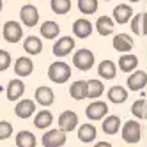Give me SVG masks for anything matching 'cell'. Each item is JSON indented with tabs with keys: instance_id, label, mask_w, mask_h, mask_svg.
<instances>
[{
	"instance_id": "obj_1",
	"label": "cell",
	"mask_w": 147,
	"mask_h": 147,
	"mask_svg": "<svg viewBox=\"0 0 147 147\" xmlns=\"http://www.w3.org/2000/svg\"><path fill=\"white\" fill-rule=\"evenodd\" d=\"M48 78L53 83H57V85H62V83H66L71 78V67L62 60L51 62L48 67Z\"/></svg>"
},
{
	"instance_id": "obj_2",
	"label": "cell",
	"mask_w": 147,
	"mask_h": 147,
	"mask_svg": "<svg viewBox=\"0 0 147 147\" xmlns=\"http://www.w3.org/2000/svg\"><path fill=\"white\" fill-rule=\"evenodd\" d=\"M121 135H122V140L126 144H129V145H135V144H138L142 140V126L138 121H126L122 124V128H121Z\"/></svg>"
},
{
	"instance_id": "obj_3",
	"label": "cell",
	"mask_w": 147,
	"mask_h": 147,
	"mask_svg": "<svg viewBox=\"0 0 147 147\" xmlns=\"http://www.w3.org/2000/svg\"><path fill=\"white\" fill-rule=\"evenodd\" d=\"M94 62H96V57H94V53L89 48H80V50L75 51V55H73V66L80 71L92 69Z\"/></svg>"
},
{
	"instance_id": "obj_4",
	"label": "cell",
	"mask_w": 147,
	"mask_h": 147,
	"mask_svg": "<svg viewBox=\"0 0 147 147\" xmlns=\"http://www.w3.org/2000/svg\"><path fill=\"white\" fill-rule=\"evenodd\" d=\"M2 36L7 43L11 45H16L23 39V27L20 22H14V20H9V22L4 23L2 27Z\"/></svg>"
},
{
	"instance_id": "obj_5",
	"label": "cell",
	"mask_w": 147,
	"mask_h": 147,
	"mask_svg": "<svg viewBox=\"0 0 147 147\" xmlns=\"http://www.w3.org/2000/svg\"><path fill=\"white\" fill-rule=\"evenodd\" d=\"M67 140V133H64L62 129H48L41 142H43V147H64Z\"/></svg>"
},
{
	"instance_id": "obj_6",
	"label": "cell",
	"mask_w": 147,
	"mask_h": 147,
	"mask_svg": "<svg viewBox=\"0 0 147 147\" xmlns=\"http://www.w3.org/2000/svg\"><path fill=\"white\" fill-rule=\"evenodd\" d=\"M20 22L22 25L32 28L39 23V11L34 4H25L22 9H20Z\"/></svg>"
},
{
	"instance_id": "obj_7",
	"label": "cell",
	"mask_w": 147,
	"mask_h": 147,
	"mask_svg": "<svg viewBox=\"0 0 147 147\" xmlns=\"http://www.w3.org/2000/svg\"><path fill=\"white\" fill-rule=\"evenodd\" d=\"M75 37L71 36H62L55 41L53 48H51V51H53L55 57H67L73 50H75Z\"/></svg>"
},
{
	"instance_id": "obj_8",
	"label": "cell",
	"mask_w": 147,
	"mask_h": 147,
	"mask_svg": "<svg viewBox=\"0 0 147 147\" xmlns=\"http://www.w3.org/2000/svg\"><path fill=\"white\" fill-rule=\"evenodd\" d=\"M57 122H59V129H62L64 133L75 131L78 128V115H76V112H73V110H64L59 115Z\"/></svg>"
},
{
	"instance_id": "obj_9",
	"label": "cell",
	"mask_w": 147,
	"mask_h": 147,
	"mask_svg": "<svg viewBox=\"0 0 147 147\" xmlns=\"http://www.w3.org/2000/svg\"><path fill=\"white\" fill-rule=\"evenodd\" d=\"M85 113L90 121H103L108 115V105L103 103L101 99H94L92 103H89Z\"/></svg>"
},
{
	"instance_id": "obj_10",
	"label": "cell",
	"mask_w": 147,
	"mask_h": 147,
	"mask_svg": "<svg viewBox=\"0 0 147 147\" xmlns=\"http://www.w3.org/2000/svg\"><path fill=\"white\" fill-rule=\"evenodd\" d=\"M25 94V83L22 78H13L11 82L7 83V87H5V96L9 101H13V103H18L20 99H22V96Z\"/></svg>"
},
{
	"instance_id": "obj_11",
	"label": "cell",
	"mask_w": 147,
	"mask_h": 147,
	"mask_svg": "<svg viewBox=\"0 0 147 147\" xmlns=\"http://www.w3.org/2000/svg\"><path fill=\"white\" fill-rule=\"evenodd\" d=\"M133 16H135V13L129 4H117L113 7V22L119 25H126L128 22H131Z\"/></svg>"
},
{
	"instance_id": "obj_12",
	"label": "cell",
	"mask_w": 147,
	"mask_h": 147,
	"mask_svg": "<svg viewBox=\"0 0 147 147\" xmlns=\"http://www.w3.org/2000/svg\"><path fill=\"white\" fill-rule=\"evenodd\" d=\"M36 101L34 99H20L16 103V107H14V113H16V117L20 119H28V117H32V115H36Z\"/></svg>"
},
{
	"instance_id": "obj_13",
	"label": "cell",
	"mask_w": 147,
	"mask_h": 147,
	"mask_svg": "<svg viewBox=\"0 0 147 147\" xmlns=\"http://www.w3.org/2000/svg\"><path fill=\"white\" fill-rule=\"evenodd\" d=\"M34 101H36L37 105H41L43 108H46V107H50V105H53V101H55V94H53V90H51L50 87L41 85V87L36 89Z\"/></svg>"
},
{
	"instance_id": "obj_14",
	"label": "cell",
	"mask_w": 147,
	"mask_h": 147,
	"mask_svg": "<svg viewBox=\"0 0 147 147\" xmlns=\"http://www.w3.org/2000/svg\"><path fill=\"white\" fill-rule=\"evenodd\" d=\"M34 71V60L30 57H18L14 62V73L18 75V78H25L30 76Z\"/></svg>"
},
{
	"instance_id": "obj_15",
	"label": "cell",
	"mask_w": 147,
	"mask_h": 147,
	"mask_svg": "<svg viewBox=\"0 0 147 147\" xmlns=\"http://www.w3.org/2000/svg\"><path fill=\"white\" fill-rule=\"evenodd\" d=\"M112 45H113V48L117 51H121V53H129L133 45H135V41H133L131 36L124 34V32H119V34L113 36V43Z\"/></svg>"
},
{
	"instance_id": "obj_16",
	"label": "cell",
	"mask_w": 147,
	"mask_h": 147,
	"mask_svg": "<svg viewBox=\"0 0 147 147\" xmlns=\"http://www.w3.org/2000/svg\"><path fill=\"white\" fill-rule=\"evenodd\" d=\"M147 85V73L142 71V69H136L133 71L131 75L128 76V89L129 90H142L144 87Z\"/></svg>"
},
{
	"instance_id": "obj_17",
	"label": "cell",
	"mask_w": 147,
	"mask_h": 147,
	"mask_svg": "<svg viewBox=\"0 0 147 147\" xmlns=\"http://www.w3.org/2000/svg\"><path fill=\"white\" fill-rule=\"evenodd\" d=\"M92 23L89 22L87 18H78L75 23H73V34L78 39H87L92 34Z\"/></svg>"
},
{
	"instance_id": "obj_18",
	"label": "cell",
	"mask_w": 147,
	"mask_h": 147,
	"mask_svg": "<svg viewBox=\"0 0 147 147\" xmlns=\"http://www.w3.org/2000/svg\"><path fill=\"white\" fill-rule=\"evenodd\" d=\"M122 128V122H121V117L119 115H107V117L103 119V124H101V129L103 133L107 135H115L119 133Z\"/></svg>"
},
{
	"instance_id": "obj_19",
	"label": "cell",
	"mask_w": 147,
	"mask_h": 147,
	"mask_svg": "<svg viewBox=\"0 0 147 147\" xmlns=\"http://www.w3.org/2000/svg\"><path fill=\"white\" fill-rule=\"evenodd\" d=\"M136 67H138V57L133 55V53H122L119 57V69L122 73H133L136 71Z\"/></svg>"
},
{
	"instance_id": "obj_20",
	"label": "cell",
	"mask_w": 147,
	"mask_h": 147,
	"mask_svg": "<svg viewBox=\"0 0 147 147\" xmlns=\"http://www.w3.org/2000/svg\"><path fill=\"white\" fill-rule=\"evenodd\" d=\"M78 140L83 142V144H90L96 140V136H98V129H96V126L94 124H82L78 126Z\"/></svg>"
},
{
	"instance_id": "obj_21",
	"label": "cell",
	"mask_w": 147,
	"mask_h": 147,
	"mask_svg": "<svg viewBox=\"0 0 147 147\" xmlns=\"http://www.w3.org/2000/svg\"><path fill=\"white\" fill-rule=\"evenodd\" d=\"M98 75L103 80H113L117 76V66L113 60H101L98 66Z\"/></svg>"
},
{
	"instance_id": "obj_22",
	"label": "cell",
	"mask_w": 147,
	"mask_h": 147,
	"mask_svg": "<svg viewBox=\"0 0 147 147\" xmlns=\"http://www.w3.org/2000/svg\"><path fill=\"white\" fill-rule=\"evenodd\" d=\"M53 124V113H51L50 110L43 108L41 112L36 113L34 117V126L37 129H50V126Z\"/></svg>"
},
{
	"instance_id": "obj_23",
	"label": "cell",
	"mask_w": 147,
	"mask_h": 147,
	"mask_svg": "<svg viewBox=\"0 0 147 147\" xmlns=\"http://www.w3.org/2000/svg\"><path fill=\"white\" fill-rule=\"evenodd\" d=\"M39 32H41V36H43L45 39L53 41V39H57L59 34H60V27H59L57 22H51V20H48V22H43V25H41V28H39Z\"/></svg>"
},
{
	"instance_id": "obj_24",
	"label": "cell",
	"mask_w": 147,
	"mask_h": 147,
	"mask_svg": "<svg viewBox=\"0 0 147 147\" xmlns=\"http://www.w3.org/2000/svg\"><path fill=\"white\" fill-rule=\"evenodd\" d=\"M23 50L30 55H39L43 51V41H41L37 36H28L23 39Z\"/></svg>"
},
{
	"instance_id": "obj_25",
	"label": "cell",
	"mask_w": 147,
	"mask_h": 147,
	"mask_svg": "<svg viewBox=\"0 0 147 147\" xmlns=\"http://www.w3.org/2000/svg\"><path fill=\"white\" fill-rule=\"evenodd\" d=\"M69 96H71L73 99H76V101L87 99V82H85V80H76V82H73L71 87H69Z\"/></svg>"
},
{
	"instance_id": "obj_26",
	"label": "cell",
	"mask_w": 147,
	"mask_h": 147,
	"mask_svg": "<svg viewBox=\"0 0 147 147\" xmlns=\"http://www.w3.org/2000/svg\"><path fill=\"white\" fill-rule=\"evenodd\" d=\"M37 145V138L32 131H18L16 133V147H36Z\"/></svg>"
},
{
	"instance_id": "obj_27",
	"label": "cell",
	"mask_w": 147,
	"mask_h": 147,
	"mask_svg": "<svg viewBox=\"0 0 147 147\" xmlns=\"http://www.w3.org/2000/svg\"><path fill=\"white\" fill-rule=\"evenodd\" d=\"M108 99L113 105H121L128 99V89H124L122 85H113L108 89Z\"/></svg>"
},
{
	"instance_id": "obj_28",
	"label": "cell",
	"mask_w": 147,
	"mask_h": 147,
	"mask_svg": "<svg viewBox=\"0 0 147 147\" xmlns=\"http://www.w3.org/2000/svg\"><path fill=\"white\" fill-rule=\"evenodd\" d=\"M96 30L101 34V36H110L115 32V25H113V20L110 16H101L98 18L96 22Z\"/></svg>"
},
{
	"instance_id": "obj_29",
	"label": "cell",
	"mask_w": 147,
	"mask_h": 147,
	"mask_svg": "<svg viewBox=\"0 0 147 147\" xmlns=\"http://www.w3.org/2000/svg\"><path fill=\"white\" fill-rule=\"evenodd\" d=\"M105 92V85L101 80H89L87 82V99H99Z\"/></svg>"
},
{
	"instance_id": "obj_30",
	"label": "cell",
	"mask_w": 147,
	"mask_h": 147,
	"mask_svg": "<svg viewBox=\"0 0 147 147\" xmlns=\"http://www.w3.org/2000/svg\"><path fill=\"white\" fill-rule=\"evenodd\" d=\"M131 113H133V117L145 121L147 119V99H136L131 105Z\"/></svg>"
},
{
	"instance_id": "obj_31",
	"label": "cell",
	"mask_w": 147,
	"mask_h": 147,
	"mask_svg": "<svg viewBox=\"0 0 147 147\" xmlns=\"http://www.w3.org/2000/svg\"><path fill=\"white\" fill-rule=\"evenodd\" d=\"M99 2L98 0H78V11L85 16H90L98 11Z\"/></svg>"
},
{
	"instance_id": "obj_32",
	"label": "cell",
	"mask_w": 147,
	"mask_h": 147,
	"mask_svg": "<svg viewBox=\"0 0 147 147\" xmlns=\"http://www.w3.org/2000/svg\"><path fill=\"white\" fill-rule=\"evenodd\" d=\"M50 7L55 14L62 16V14H67L71 11V0H51Z\"/></svg>"
},
{
	"instance_id": "obj_33",
	"label": "cell",
	"mask_w": 147,
	"mask_h": 147,
	"mask_svg": "<svg viewBox=\"0 0 147 147\" xmlns=\"http://www.w3.org/2000/svg\"><path fill=\"white\" fill-rule=\"evenodd\" d=\"M13 133H14V129H13L11 122H9V121H0V140L11 138Z\"/></svg>"
},
{
	"instance_id": "obj_34",
	"label": "cell",
	"mask_w": 147,
	"mask_h": 147,
	"mask_svg": "<svg viewBox=\"0 0 147 147\" xmlns=\"http://www.w3.org/2000/svg\"><path fill=\"white\" fill-rule=\"evenodd\" d=\"M13 64V59H11V53L7 50H0V71H7Z\"/></svg>"
},
{
	"instance_id": "obj_35",
	"label": "cell",
	"mask_w": 147,
	"mask_h": 147,
	"mask_svg": "<svg viewBox=\"0 0 147 147\" xmlns=\"http://www.w3.org/2000/svg\"><path fill=\"white\" fill-rule=\"evenodd\" d=\"M131 32H135V34H138L140 36V13L138 14H135L133 18H131Z\"/></svg>"
},
{
	"instance_id": "obj_36",
	"label": "cell",
	"mask_w": 147,
	"mask_h": 147,
	"mask_svg": "<svg viewBox=\"0 0 147 147\" xmlns=\"http://www.w3.org/2000/svg\"><path fill=\"white\" fill-rule=\"evenodd\" d=\"M140 36H147V13H140Z\"/></svg>"
},
{
	"instance_id": "obj_37",
	"label": "cell",
	"mask_w": 147,
	"mask_h": 147,
	"mask_svg": "<svg viewBox=\"0 0 147 147\" xmlns=\"http://www.w3.org/2000/svg\"><path fill=\"white\" fill-rule=\"evenodd\" d=\"M94 147H113L110 142H103V140H99V142H96V145Z\"/></svg>"
},
{
	"instance_id": "obj_38",
	"label": "cell",
	"mask_w": 147,
	"mask_h": 147,
	"mask_svg": "<svg viewBox=\"0 0 147 147\" xmlns=\"http://www.w3.org/2000/svg\"><path fill=\"white\" fill-rule=\"evenodd\" d=\"M2 9H4V0H0V13H2Z\"/></svg>"
},
{
	"instance_id": "obj_39",
	"label": "cell",
	"mask_w": 147,
	"mask_h": 147,
	"mask_svg": "<svg viewBox=\"0 0 147 147\" xmlns=\"http://www.w3.org/2000/svg\"><path fill=\"white\" fill-rule=\"evenodd\" d=\"M128 2H131V4H136V2H140V0H128Z\"/></svg>"
},
{
	"instance_id": "obj_40",
	"label": "cell",
	"mask_w": 147,
	"mask_h": 147,
	"mask_svg": "<svg viewBox=\"0 0 147 147\" xmlns=\"http://www.w3.org/2000/svg\"><path fill=\"white\" fill-rule=\"evenodd\" d=\"M105 2H110V0H105Z\"/></svg>"
},
{
	"instance_id": "obj_41",
	"label": "cell",
	"mask_w": 147,
	"mask_h": 147,
	"mask_svg": "<svg viewBox=\"0 0 147 147\" xmlns=\"http://www.w3.org/2000/svg\"><path fill=\"white\" fill-rule=\"evenodd\" d=\"M28 2H30V0H28Z\"/></svg>"
}]
</instances>
